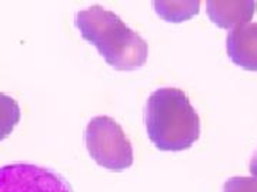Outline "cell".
<instances>
[{"instance_id":"8992f818","label":"cell","mask_w":257,"mask_h":192,"mask_svg":"<svg viewBox=\"0 0 257 192\" xmlns=\"http://www.w3.org/2000/svg\"><path fill=\"white\" fill-rule=\"evenodd\" d=\"M256 9V2H207L209 18L221 28L247 24Z\"/></svg>"},{"instance_id":"3957f363","label":"cell","mask_w":257,"mask_h":192,"mask_svg":"<svg viewBox=\"0 0 257 192\" xmlns=\"http://www.w3.org/2000/svg\"><path fill=\"white\" fill-rule=\"evenodd\" d=\"M89 154L97 164L111 171H123L133 164V148L119 124L110 117H94L84 130Z\"/></svg>"},{"instance_id":"5b68a950","label":"cell","mask_w":257,"mask_h":192,"mask_svg":"<svg viewBox=\"0 0 257 192\" xmlns=\"http://www.w3.org/2000/svg\"><path fill=\"white\" fill-rule=\"evenodd\" d=\"M231 62L248 72H257V23H247L230 30L226 40Z\"/></svg>"},{"instance_id":"52a82bcc","label":"cell","mask_w":257,"mask_h":192,"mask_svg":"<svg viewBox=\"0 0 257 192\" xmlns=\"http://www.w3.org/2000/svg\"><path fill=\"white\" fill-rule=\"evenodd\" d=\"M200 9L199 2H155L157 14L167 22H183L196 16Z\"/></svg>"},{"instance_id":"30bf717a","label":"cell","mask_w":257,"mask_h":192,"mask_svg":"<svg viewBox=\"0 0 257 192\" xmlns=\"http://www.w3.org/2000/svg\"><path fill=\"white\" fill-rule=\"evenodd\" d=\"M250 172H251L253 176H256L257 178V152H256V156H253L251 162H250Z\"/></svg>"},{"instance_id":"9c48e42d","label":"cell","mask_w":257,"mask_h":192,"mask_svg":"<svg viewBox=\"0 0 257 192\" xmlns=\"http://www.w3.org/2000/svg\"><path fill=\"white\" fill-rule=\"evenodd\" d=\"M223 192H257L256 176H234L226 181Z\"/></svg>"},{"instance_id":"7a4b0ae2","label":"cell","mask_w":257,"mask_h":192,"mask_svg":"<svg viewBox=\"0 0 257 192\" xmlns=\"http://www.w3.org/2000/svg\"><path fill=\"white\" fill-rule=\"evenodd\" d=\"M147 136L160 151L187 150L200 137V118L187 96L179 88H159L145 110Z\"/></svg>"},{"instance_id":"6da1fadb","label":"cell","mask_w":257,"mask_h":192,"mask_svg":"<svg viewBox=\"0 0 257 192\" xmlns=\"http://www.w3.org/2000/svg\"><path fill=\"white\" fill-rule=\"evenodd\" d=\"M74 24L83 38L96 47L113 68L130 72L146 63L149 47L145 38L110 10L101 6L82 10L76 14Z\"/></svg>"},{"instance_id":"ba28073f","label":"cell","mask_w":257,"mask_h":192,"mask_svg":"<svg viewBox=\"0 0 257 192\" xmlns=\"http://www.w3.org/2000/svg\"><path fill=\"white\" fill-rule=\"evenodd\" d=\"M20 121V107L18 101L0 92V141L9 137L13 128Z\"/></svg>"},{"instance_id":"277c9868","label":"cell","mask_w":257,"mask_h":192,"mask_svg":"<svg viewBox=\"0 0 257 192\" xmlns=\"http://www.w3.org/2000/svg\"><path fill=\"white\" fill-rule=\"evenodd\" d=\"M0 192H73L60 174L26 162L0 168Z\"/></svg>"}]
</instances>
